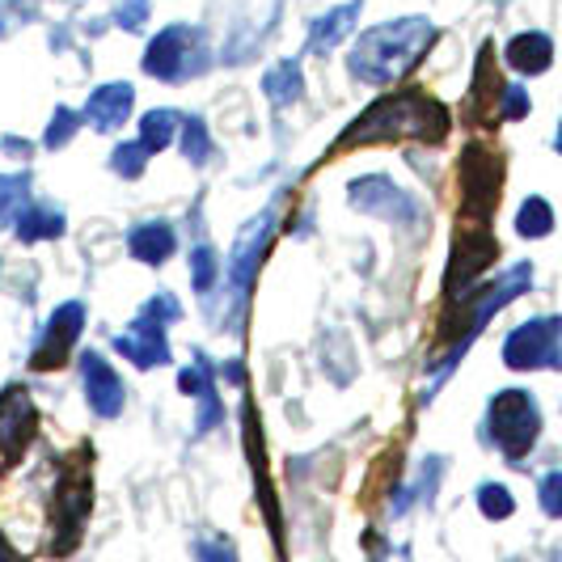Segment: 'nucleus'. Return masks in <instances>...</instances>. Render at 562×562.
<instances>
[{
	"label": "nucleus",
	"instance_id": "8",
	"mask_svg": "<svg viewBox=\"0 0 562 562\" xmlns=\"http://www.w3.org/2000/svg\"><path fill=\"white\" fill-rule=\"evenodd\" d=\"M461 191H465V212L474 221H486L504 191V157L482 144H470L461 153Z\"/></svg>",
	"mask_w": 562,
	"mask_h": 562
},
{
	"label": "nucleus",
	"instance_id": "10",
	"mask_svg": "<svg viewBox=\"0 0 562 562\" xmlns=\"http://www.w3.org/2000/svg\"><path fill=\"white\" fill-rule=\"evenodd\" d=\"M85 330V305L81 301H68V305H59L52 313V322H47V335L38 338V347H34V356H30V368H38V372H52L68 360V351H72V342L81 338Z\"/></svg>",
	"mask_w": 562,
	"mask_h": 562
},
{
	"label": "nucleus",
	"instance_id": "12",
	"mask_svg": "<svg viewBox=\"0 0 562 562\" xmlns=\"http://www.w3.org/2000/svg\"><path fill=\"white\" fill-rule=\"evenodd\" d=\"M276 207L271 212H262V216H254L250 225L241 228V237H237V246H233V267H228V280L237 283V288H250L254 276H258V267H262V258H267V246H271V233H276Z\"/></svg>",
	"mask_w": 562,
	"mask_h": 562
},
{
	"label": "nucleus",
	"instance_id": "19",
	"mask_svg": "<svg viewBox=\"0 0 562 562\" xmlns=\"http://www.w3.org/2000/svg\"><path fill=\"white\" fill-rule=\"evenodd\" d=\"M127 250L132 258H140L148 267H157V262H166L169 254H173V228L161 225V221H148V225H136L127 233Z\"/></svg>",
	"mask_w": 562,
	"mask_h": 562
},
{
	"label": "nucleus",
	"instance_id": "9",
	"mask_svg": "<svg viewBox=\"0 0 562 562\" xmlns=\"http://www.w3.org/2000/svg\"><path fill=\"white\" fill-rule=\"evenodd\" d=\"M34 402L22 385H9L4 394H0V470L4 465H13V461H22V452L30 449V440H34Z\"/></svg>",
	"mask_w": 562,
	"mask_h": 562
},
{
	"label": "nucleus",
	"instance_id": "26",
	"mask_svg": "<svg viewBox=\"0 0 562 562\" xmlns=\"http://www.w3.org/2000/svg\"><path fill=\"white\" fill-rule=\"evenodd\" d=\"M182 153H187L195 166H203V161H207V153H212V140H207V123H203V119H187Z\"/></svg>",
	"mask_w": 562,
	"mask_h": 562
},
{
	"label": "nucleus",
	"instance_id": "16",
	"mask_svg": "<svg viewBox=\"0 0 562 562\" xmlns=\"http://www.w3.org/2000/svg\"><path fill=\"white\" fill-rule=\"evenodd\" d=\"M136 106V89L132 85H102V89H93L89 93V102H85V119H89V127H98V132H114V127H123L127 123V114Z\"/></svg>",
	"mask_w": 562,
	"mask_h": 562
},
{
	"label": "nucleus",
	"instance_id": "14",
	"mask_svg": "<svg viewBox=\"0 0 562 562\" xmlns=\"http://www.w3.org/2000/svg\"><path fill=\"white\" fill-rule=\"evenodd\" d=\"M81 376H85V394H89V406H93V415L98 419H114L119 411H123V381H119V372H114L98 351H85L81 356Z\"/></svg>",
	"mask_w": 562,
	"mask_h": 562
},
{
	"label": "nucleus",
	"instance_id": "7",
	"mask_svg": "<svg viewBox=\"0 0 562 562\" xmlns=\"http://www.w3.org/2000/svg\"><path fill=\"white\" fill-rule=\"evenodd\" d=\"M203 47H199V34L191 26H169L161 30L148 52H144V72L157 77V81H187L203 72Z\"/></svg>",
	"mask_w": 562,
	"mask_h": 562
},
{
	"label": "nucleus",
	"instance_id": "20",
	"mask_svg": "<svg viewBox=\"0 0 562 562\" xmlns=\"http://www.w3.org/2000/svg\"><path fill=\"white\" fill-rule=\"evenodd\" d=\"M262 89H267V98H271L276 106H288V102H296V98H301V89H305L301 59H283V64H276V68H267V77H262Z\"/></svg>",
	"mask_w": 562,
	"mask_h": 562
},
{
	"label": "nucleus",
	"instance_id": "11",
	"mask_svg": "<svg viewBox=\"0 0 562 562\" xmlns=\"http://www.w3.org/2000/svg\"><path fill=\"white\" fill-rule=\"evenodd\" d=\"M554 338H559V317H533L525 326H516L504 342V364L507 368H541L554 356Z\"/></svg>",
	"mask_w": 562,
	"mask_h": 562
},
{
	"label": "nucleus",
	"instance_id": "30",
	"mask_svg": "<svg viewBox=\"0 0 562 562\" xmlns=\"http://www.w3.org/2000/svg\"><path fill=\"white\" fill-rule=\"evenodd\" d=\"M77 111H56L52 119V127H47V148H64V144L72 140V132H77Z\"/></svg>",
	"mask_w": 562,
	"mask_h": 562
},
{
	"label": "nucleus",
	"instance_id": "15",
	"mask_svg": "<svg viewBox=\"0 0 562 562\" xmlns=\"http://www.w3.org/2000/svg\"><path fill=\"white\" fill-rule=\"evenodd\" d=\"M351 203L368 212V216H390V221H411L415 203L411 195H402L390 178H360L351 182Z\"/></svg>",
	"mask_w": 562,
	"mask_h": 562
},
{
	"label": "nucleus",
	"instance_id": "25",
	"mask_svg": "<svg viewBox=\"0 0 562 562\" xmlns=\"http://www.w3.org/2000/svg\"><path fill=\"white\" fill-rule=\"evenodd\" d=\"M144 161H148V148L136 140V144H119V148H114L111 166H114V173H123V178H140Z\"/></svg>",
	"mask_w": 562,
	"mask_h": 562
},
{
	"label": "nucleus",
	"instance_id": "6",
	"mask_svg": "<svg viewBox=\"0 0 562 562\" xmlns=\"http://www.w3.org/2000/svg\"><path fill=\"white\" fill-rule=\"evenodd\" d=\"M495 258H499V246H495V237H491L486 225H470L457 233L452 258H449V276H445V296H449V305L465 301V296L479 288L482 271H486Z\"/></svg>",
	"mask_w": 562,
	"mask_h": 562
},
{
	"label": "nucleus",
	"instance_id": "31",
	"mask_svg": "<svg viewBox=\"0 0 562 562\" xmlns=\"http://www.w3.org/2000/svg\"><path fill=\"white\" fill-rule=\"evenodd\" d=\"M541 507H546L550 516H562V470L541 482Z\"/></svg>",
	"mask_w": 562,
	"mask_h": 562
},
{
	"label": "nucleus",
	"instance_id": "29",
	"mask_svg": "<svg viewBox=\"0 0 562 562\" xmlns=\"http://www.w3.org/2000/svg\"><path fill=\"white\" fill-rule=\"evenodd\" d=\"M26 178H0V225L9 221V216H18V207H22V199H26Z\"/></svg>",
	"mask_w": 562,
	"mask_h": 562
},
{
	"label": "nucleus",
	"instance_id": "2",
	"mask_svg": "<svg viewBox=\"0 0 562 562\" xmlns=\"http://www.w3.org/2000/svg\"><path fill=\"white\" fill-rule=\"evenodd\" d=\"M436 43V26L427 18H397L385 26H372L360 34L356 52H351V77L368 85H394L402 81L419 56Z\"/></svg>",
	"mask_w": 562,
	"mask_h": 562
},
{
	"label": "nucleus",
	"instance_id": "5",
	"mask_svg": "<svg viewBox=\"0 0 562 562\" xmlns=\"http://www.w3.org/2000/svg\"><path fill=\"white\" fill-rule=\"evenodd\" d=\"M486 423H491V436L504 449L507 461H520L525 452L533 449L537 431H541V411H537V402L525 390H504L491 402Z\"/></svg>",
	"mask_w": 562,
	"mask_h": 562
},
{
	"label": "nucleus",
	"instance_id": "24",
	"mask_svg": "<svg viewBox=\"0 0 562 562\" xmlns=\"http://www.w3.org/2000/svg\"><path fill=\"white\" fill-rule=\"evenodd\" d=\"M479 507L486 520H507L512 512H516V499H512V491L499 486V482H486L479 486Z\"/></svg>",
	"mask_w": 562,
	"mask_h": 562
},
{
	"label": "nucleus",
	"instance_id": "22",
	"mask_svg": "<svg viewBox=\"0 0 562 562\" xmlns=\"http://www.w3.org/2000/svg\"><path fill=\"white\" fill-rule=\"evenodd\" d=\"M178 136V111H148L140 123V144L148 153H166V144Z\"/></svg>",
	"mask_w": 562,
	"mask_h": 562
},
{
	"label": "nucleus",
	"instance_id": "28",
	"mask_svg": "<svg viewBox=\"0 0 562 562\" xmlns=\"http://www.w3.org/2000/svg\"><path fill=\"white\" fill-rule=\"evenodd\" d=\"M529 114V93H525V85H504L499 89V119L504 123H516V119H525Z\"/></svg>",
	"mask_w": 562,
	"mask_h": 562
},
{
	"label": "nucleus",
	"instance_id": "13",
	"mask_svg": "<svg viewBox=\"0 0 562 562\" xmlns=\"http://www.w3.org/2000/svg\"><path fill=\"white\" fill-rule=\"evenodd\" d=\"M166 322L157 317V313H140V322L127 330V335L114 338V351L119 356H127L136 368H157L169 360V342H166V330H161Z\"/></svg>",
	"mask_w": 562,
	"mask_h": 562
},
{
	"label": "nucleus",
	"instance_id": "23",
	"mask_svg": "<svg viewBox=\"0 0 562 562\" xmlns=\"http://www.w3.org/2000/svg\"><path fill=\"white\" fill-rule=\"evenodd\" d=\"M550 228H554V207L541 195L525 199L520 212H516V233H520V237H546Z\"/></svg>",
	"mask_w": 562,
	"mask_h": 562
},
{
	"label": "nucleus",
	"instance_id": "1",
	"mask_svg": "<svg viewBox=\"0 0 562 562\" xmlns=\"http://www.w3.org/2000/svg\"><path fill=\"white\" fill-rule=\"evenodd\" d=\"M449 136V111L427 98V93H390L381 102H372L342 136L338 148H360V144H381V140H423L440 144Z\"/></svg>",
	"mask_w": 562,
	"mask_h": 562
},
{
	"label": "nucleus",
	"instance_id": "33",
	"mask_svg": "<svg viewBox=\"0 0 562 562\" xmlns=\"http://www.w3.org/2000/svg\"><path fill=\"white\" fill-rule=\"evenodd\" d=\"M559 153H562V127H559Z\"/></svg>",
	"mask_w": 562,
	"mask_h": 562
},
{
	"label": "nucleus",
	"instance_id": "32",
	"mask_svg": "<svg viewBox=\"0 0 562 562\" xmlns=\"http://www.w3.org/2000/svg\"><path fill=\"white\" fill-rule=\"evenodd\" d=\"M144 18H148V0H123V9H119V26L140 30Z\"/></svg>",
	"mask_w": 562,
	"mask_h": 562
},
{
	"label": "nucleus",
	"instance_id": "18",
	"mask_svg": "<svg viewBox=\"0 0 562 562\" xmlns=\"http://www.w3.org/2000/svg\"><path fill=\"white\" fill-rule=\"evenodd\" d=\"M550 59H554V43L546 38V34H516L512 43H507V64L516 68V72H525V77H533V72H546L550 68Z\"/></svg>",
	"mask_w": 562,
	"mask_h": 562
},
{
	"label": "nucleus",
	"instance_id": "17",
	"mask_svg": "<svg viewBox=\"0 0 562 562\" xmlns=\"http://www.w3.org/2000/svg\"><path fill=\"white\" fill-rule=\"evenodd\" d=\"M356 18H360V0H351V4H338V9H330L326 18H317L313 22V34H310V52H335L338 43L356 30Z\"/></svg>",
	"mask_w": 562,
	"mask_h": 562
},
{
	"label": "nucleus",
	"instance_id": "21",
	"mask_svg": "<svg viewBox=\"0 0 562 562\" xmlns=\"http://www.w3.org/2000/svg\"><path fill=\"white\" fill-rule=\"evenodd\" d=\"M64 233V212L56 207H30L22 212V221H18V237L22 241H47V237H59Z\"/></svg>",
	"mask_w": 562,
	"mask_h": 562
},
{
	"label": "nucleus",
	"instance_id": "4",
	"mask_svg": "<svg viewBox=\"0 0 562 562\" xmlns=\"http://www.w3.org/2000/svg\"><path fill=\"white\" fill-rule=\"evenodd\" d=\"M89 507H93V470H89V449H81L77 457H68L64 465V479L56 491V546L52 554H64L77 546L81 525L89 520Z\"/></svg>",
	"mask_w": 562,
	"mask_h": 562
},
{
	"label": "nucleus",
	"instance_id": "27",
	"mask_svg": "<svg viewBox=\"0 0 562 562\" xmlns=\"http://www.w3.org/2000/svg\"><path fill=\"white\" fill-rule=\"evenodd\" d=\"M191 280H195V292H212V283H216V254L207 246H195L191 254Z\"/></svg>",
	"mask_w": 562,
	"mask_h": 562
},
{
	"label": "nucleus",
	"instance_id": "3",
	"mask_svg": "<svg viewBox=\"0 0 562 562\" xmlns=\"http://www.w3.org/2000/svg\"><path fill=\"white\" fill-rule=\"evenodd\" d=\"M529 276H533V271H529V262H520V267H512V271H507V276L499 283H491L486 292H470L465 301H457V305H465V313H461V317H449V322H445V335H449V351H445V372H449V368L457 364L461 356H465V347H470V342H474V338L482 335V326H486V322H491L495 313L504 310L507 301H516V296H520V292L529 288ZM445 372H440V376H445ZM440 376H436V381H440Z\"/></svg>",
	"mask_w": 562,
	"mask_h": 562
}]
</instances>
